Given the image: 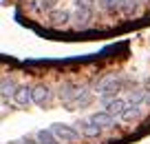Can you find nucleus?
Segmentation results:
<instances>
[{
  "mask_svg": "<svg viewBox=\"0 0 150 144\" xmlns=\"http://www.w3.org/2000/svg\"><path fill=\"white\" fill-rule=\"evenodd\" d=\"M53 138H55V135H53V131L51 129H49V131H38V142H40V144H55V140H53Z\"/></svg>",
  "mask_w": 150,
  "mask_h": 144,
  "instance_id": "15",
  "label": "nucleus"
},
{
  "mask_svg": "<svg viewBox=\"0 0 150 144\" xmlns=\"http://www.w3.org/2000/svg\"><path fill=\"white\" fill-rule=\"evenodd\" d=\"M144 102H146V104H150V89L146 91V100H144Z\"/></svg>",
  "mask_w": 150,
  "mask_h": 144,
  "instance_id": "19",
  "label": "nucleus"
},
{
  "mask_svg": "<svg viewBox=\"0 0 150 144\" xmlns=\"http://www.w3.org/2000/svg\"><path fill=\"white\" fill-rule=\"evenodd\" d=\"M16 91H18V87H16V82L11 78H2V89H0V93H2V100L11 98V95H16Z\"/></svg>",
  "mask_w": 150,
  "mask_h": 144,
  "instance_id": "11",
  "label": "nucleus"
},
{
  "mask_svg": "<svg viewBox=\"0 0 150 144\" xmlns=\"http://www.w3.org/2000/svg\"><path fill=\"white\" fill-rule=\"evenodd\" d=\"M139 113H141V107H130V104H128L126 111L122 113V120L130 122V120H135V117H139Z\"/></svg>",
  "mask_w": 150,
  "mask_h": 144,
  "instance_id": "14",
  "label": "nucleus"
},
{
  "mask_svg": "<svg viewBox=\"0 0 150 144\" xmlns=\"http://www.w3.org/2000/svg\"><path fill=\"white\" fill-rule=\"evenodd\" d=\"M91 120H93L97 126H102V129H112V126H115V117H112L108 111L93 113V115H91Z\"/></svg>",
  "mask_w": 150,
  "mask_h": 144,
  "instance_id": "6",
  "label": "nucleus"
},
{
  "mask_svg": "<svg viewBox=\"0 0 150 144\" xmlns=\"http://www.w3.org/2000/svg\"><path fill=\"white\" fill-rule=\"evenodd\" d=\"M117 89H119V78L115 73L104 75V78L95 84V91L97 93H108V91H117Z\"/></svg>",
  "mask_w": 150,
  "mask_h": 144,
  "instance_id": "3",
  "label": "nucleus"
},
{
  "mask_svg": "<svg viewBox=\"0 0 150 144\" xmlns=\"http://www.w3.org/2000/svg\"><path fill=\"white\" fill-rule=\"evenodd\" d=\"M69 18H71V14L69 11H51V22L55 24V27H60V24H66L69 22Z\"/></svg>",
  "mask_w": 150,
  "mask_h": 144,
  "instance_id": "12",
  "label": "nucleus"
},
{
  "mask_svg": "<svg viewBox=\"0 0 150 144\" xmlns=\"http://www.w3.org/2000/svg\"><path fill=\"white\" fill-rule=\"evenodd\" d=\"M126 107H128V100H124V98H115L110 104H106V111L110 113L112 117H122V113L126 111Z\"/></svg>",
  "mask_w": 150,
  "mask_h": 144,
  "instance_id": "7",
  "label": "nucleus"
},
{
  "mask_svg": "<svg viewBox=\"0 0 150 144\" xmlns=\"http://www.w3.org/2000/svg\"><path fill=\"white\" fill-rule=\"evenodd\" d=\"M126 100H128V104H130V107H139V104L146 100V93L139 91V89H135V91L128 93V98H126Z\"/></svg>",
  "mask_w": 150,
  "mask_h": 144,
  "instance_id": "13",
  "label": "nucleus"
},
{
  "mask_svg": "<svg viewBox=\"0 0 150 144\" xmlns=\"http://www.w3.org/2000/svg\"><path fill=\"white\" fill-rule=\"evenodd\" d=\"M13 98H16V102H18L20 107H27L29 102H33V89L27 87V84H20Z\"/></svg>",
  "mask_w": 150,
  "mask_h": 144,
  "instance_id": "5",
  "label": "nucleus"
},
{
  "mask_svg": "<svg viewBox=\"0 0 150 144\" xmlns=\"http://www.w3.org/2000/svg\"><path fill=\"white\" fill-rule=\"evenodd\" d=\"M97 5L102 7L104 11H117V0H97Z\"/></svg>",
  "mask_w": 150,
  "mask_h": 144,
  "instance_id": "16",
  "label": "nucleus"
},
{
  "mask_svg": "<svg viewBox=\"0 0 150 144\" xmlns=\"http://www.w3.org/2000/svg\"><path fill=\"white\" fill-rule=\"evenodd\" d=\"M88 102H91V89L88 87H80V89H77V95L73 98V102H71L69 109H73V107H86Z\"/></svg>",
  "mask_w": 150,
  "mask_h": 144,
  "instance_id": "9",
  "label": "nucleus"
},
{
  "mask_svg": "<svg viewBox=\"0 0 150 144\" xmlns=\"http://www.w3.org/2000/svg\"><path fill=\"white\" fill-rule=\"evenodd\" d=\"M75 129L80 131L82 135H86V138H99V135H102V131H104L102 126H97L93 120H91V117H88V120L75 122Z\"/></svg>",
  "mask_w": 150,
  "mask_h": 144,
  "instance_id": "2",
  "label": "nucleus"
},
{
  "mask_svg": "<svg viewBox=\"0 0 150 144\" xmlns=\"http://www.w3.org/2000/svg\"><path fill=\"white\" fill-rule=\"evenodd\" d=\"M51 89L44 87V84H40V87H33V104H38V107H44V104H49V100H51Z\"/></svg>",
  "mask_w": 150,
  "mask_h": 144,
  "instance_id": "4",
  "label": "nucleus"
},
{
  "mask_svg": "<svg viewBox=\"0 0 150 144\" xmlns=\"http://www.w3.org/2000/svg\"><path fill=\"white\" fill-rule=\"evenodd\" d=\"M135 9H137V0H126V2L122 5V11H124V14H132Z\"/></svg>",
  "mask_w": 150,
  "mask_h": 144,
  "instance_id": "17",
  "label": "nucleus"
},
{
  "mask_svg": "<svg viewBox=\"0 0 150 144\" xmlns=\"http://www.w3.org/2000/svg\"><path fill=\"white\" fill-rule=\"evenodd\" d=\"M18 144H35L33 140H22V142H18Z\"/></svg>",
  "mask_w": 150,
  "mask_h": 144,
  "instance_id": "20",
  "label": "nucleus"
},
{
  "mask_svg": "<svg viewBox=\"0 0 150 144\" xmlns=\"http://www.w3.org/2000/svg\"><path fill=\"white\" fill-rule=\"evenodd\" d=\"M75 7H77V9H91V7H93V0H75Z\"/></svg>",
  "mask_w": 150,
  "mask_h": 144,
  "instance_id": "18",
  "label": "nucleus"
},
{
  "mask_svg": "<svg viewBox=\"0 0 150 144\" xmlns=\"http://www.w3.org/2000/svg\"><path fill=\"white\" fill-rule=\"evenodd\" d=\"M77 89H80V87L62 84V87H60V100H62V102H66V104H71V102H73V98L77 95Z\"/></svg>",
  "mask_w": 150,
  "mask_h": 144,
  "instance_id": "10",
  "label": "nucleus"
},
{
  "mask_svg": "<svg viewBox=\"0 0 150 144\" xmlns=\"http://www.w3.org/2000/svg\"><path fill=\"white\" fill-rule=\"evenodd\" d=\"M73 18H75V27H77V29H86L91 24L93 14H91V9H75Z\"/></svg>",
  "mask_w": 150,
  "mask_h": 144,
  "instance_id": "8",
  "label": "nucleus"
},
{
  "mask_svg": "<svg viewBox=\"0 0 150 144\" xmlns=\"http://www.w3.org/2000/svg\"><path fill=\"white\" fill-rule=\"evenodd\" d=\"M53 135H55L57 142H77L80 140V131L73 129V126H66V124H53L51 126Z\"/></svg>",
  "mask_w": 150,
  "mask_h": 144,
  "instance_id": "1",
  "label": "nucleus"
}]
</instances>
